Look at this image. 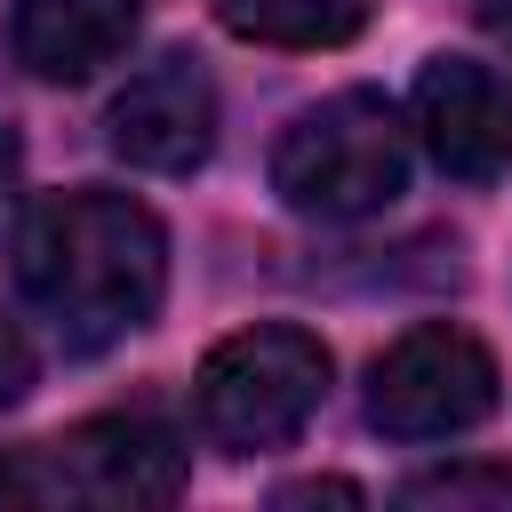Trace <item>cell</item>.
Masks as SVG:
<instances>
[{
	"instance_id": "cell-1",
	"label": "cell",
	"mask_w": 512,
	"mask_h": 512,
	"mask_svg": "<svg viewBox=\"0 0 512 512\" xmlns=\"http://www.w3.org/2000/svg\"><path fill=\"white\" fill-rule=\"evenodd\" d=\"M16 288L64 328V344L96 352L152 328L168 296V232L144 200L72 184L48 192L16 232Z\"/></svg>"
},
{
	"instance_id": "cell-2",
	"label": "cell",
	"mask_w": 512,
	"mask_h": 512,
	"mask_svg": "<svg viewBox=\"0 0 512 512\" xmlns=\"http://www.w3.org/2000/svg\"><path fill=\"white\" fill-rule=\"evenodd\" d=\"M272 192L296 216H376L408 192V128L376 88L304 104L272 144Z\"/></svg>"
},
{
	"instance_id": "cell-3",
	"label": "cell",
	"mask_w": 512,
	"mask_h": 512,
	"mask_svg": "<svg viewBox=\"0 0 512 512\" xmlns=\"http://www.w3.org/2000/svg\"><path fill=\"white\" fill-rule=\"evenodd\" d=\"M320 400H328V344L296 320H264V328L224 336L192 376V416L224 456L288 448Z\"/></svg>"
},
{
	"instance_id": "cell-4",
	"label": "cell",
	"mask_w": 512,
	"mask_h": 512,
	"mask_svg": "<svg viewBox=\"0 0 512 512\" xmlns=\"http://www.w3.org/2000/svg\"><path fill=\"white\" fill-rule=\"evenodd\" d=\"M496 352L472 328L424 320L392 336L368 368V424L384 440H456L496 408Z\"/></svg>"
},
{
	"instance_id": "cell-5",
	"label": "cell",
	"mask_w": 512,
	"mask_h": 512,
	"mask_svg": "<svg viewBox=\"0 0 512 512\" xmlns=\"http://www.w3.org/2000/svg\"><path fill=\"white\" fill-rule=\"evenodd\" d=\"M48 488L72 504H168L184 496V448L160 416H88L48 448Z\"/></svg>"
},
{
	"instance_id": "cell-6",
	"label": "cell",
	"mask_w": 512,
	"mask_h": 512,
	"mask_svg": "<svg viewBox=\"0 0 512 512\" xmlns=\"http://www.w3.org/2000/svg\"><path fill=\"white\" fill-rule=\"evenodd\" d=\"M408 128L456 184H496L512 168V80L472 56H432L416 72Z\"/></svg>"
},
{
	"instance_id": "cell-7",
	"label": "cell",
	"mask_w": 512,
	"mask_h": 512,
	"mask_svg": "<svg viewBox=\"0 0 512 512\" xmlns=\"http://www.w3.org/2000/svg\"><path fill=\"white\" fill-rule=\"evenodd\" d=\"M104 136H112V152H120L128 168H144V176H184V168H200L208 144H216V88H208V72H200L192 56L144 64V72L112 96Z\"/></svg>"
},
{
	"instance_id": "cell-8",
	"label": "cell",
	"mask_w": 512,
	"mask_h": 512,
	"mask_svg": "<svg viewBox=\"0 0 512 512\" xmlns=\"http://www.w3.org/2000/svg\"><path fill=\"white\" fill-rule=\"evenodd\" d=\"M144 8L136 0H16L8 8V56L32 72V80H96L104 64L128 56Z\"/></svg>"
},
{
	"instance_id": "cell-9",
	"label": "cell",
	"mask_w": 512,
	"mask_h": 512,
	"mask_svg": "<svg viewBox=\"0 0 512 512\" xmlns=\"http://www.w3.org/2000/svg\"><path fill=\"white\" fill-rule=\"evenodd\" d=\"M216 24L232 40H256V48H344L376 0H208Z\"/></svg>"
},
{
	"instance_id": "cell-10",
	"label": "cell",
	"mask_w": 512,
	"mask_h": 512,
	"mask_svg": "<svg viewBox=\"0 0 512 512\" xmlns=\"http://www.w3.org/2000/svg\"><path fill=\"white\" fill-rule=\"evenodd\" d=\"M400 496L408 504H512V472L504 464H448V472H416Z\"/></svg>"
},
{
	"instance_id": "cell-11",
	"label": "cell",
	"mask_w": 512,
	"mask_h": 512,
	"mask_svg": "<svg viewBox=\"0 0 512 512\" xmlns=\"http://www.w3.org/2000/svg\"><path fill=\"white\" fill-rule=\"evenodd\" d=\"M32 376H40V360H32V336H24V328L0 312V408H8V400H24V392H32Z\"/></svg>"
},
{
	"instance_id": "cell-12",
	"label": "cell",
	"mask_w": 512,
	"mask_h": 512,
	"mask_svg": "<svg viewBox=\"0 0 512 512\" xmlns=\"http://www.w3.org/2000/svg\"><path fill=\"white\" fill-rule=\"evenodd\" d=\"M56 488H48V456H32V448H16V456H0V504H48Z\"/></svg>"
},
{
	"instance_id": "cell-13",
	"label": "cell",
	"mask_w": 512,
	"mask_h": 512,
	"mask_svg": "<svg viewBox=\"0 0 512 512\" xmlns=\"http://www.w3.org/2000/svg\"><path fill=\"white\" fill-rule=\"evenodd\" d=\"M320 496H328V504H360L352 480H296V488H280V504H320Z\"/></svg>"
},
{
	"instance_id": "cell-14",
	"label": "cell",
	"mask_w": 512,
	"mask_h": 512,
	"mask_svg": "<svg viewBox=\"0 0 512 512\" xmlns=\"http://www.w3.org/2000/svg\"><path fill=\"white\" fill-rule=\"evenodd\" d=\"M16 168H24V144H16V128H0V200L16 192Z\"/></svg>"
},
{
	"instance_id": "cell-15",
	"label": "cell",
	"mask_w": 512,
	"mask_h": 512,
	"mask_svg": "<svg viewBox=\"0 0 512 512\" xmlns=\"http://www.w3.org/2000/svg\"><path fill=\"white\" fill-rule=\"evenodd\" d=\"M480 16H488V32H496V40H504V48H512V0H488V8H480Z\"/></svg>"
}]
</instances>
